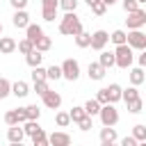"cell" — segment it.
<instances>
[{"instance_id": "obj_1", "label": "cell", "mask_w": 146, "mask_h": 146, "mask_svg": "<svg viewBox=\"0 0 146 146\" xmlns=\"http://www.w3.org/2000/svg\"><path fill=\"white\" fill-rule=\"evenodd\" d=\"M78 32H82L80 18L75 16V11H66L64 18L59 21V34H64V36H75Z\"/></svg>"}, {"instance_id": "obj_2", "label": "cell", "mask_w": 146, "mask_h": 146, "mask_svg": "<svg viewBox=\"0 0 146 146\" xmlns=\"http://www.w3.org/2000/svg\"><path fill=\"white\" fill-rule=\"evenodd\" d=\"M132 59H135V52H132V48H130L128 43L116 46V50H114V66H119V68H130V66H132Z\"/></svg>"}, {"instance_id": "obj_3", "label": "cell", "mask_w": 146, "mask_h": 146, "mask_svg": "<svg viewBox=\"0 0 146 146\" xmlns=\"http://www.w3.org/2000/svg\"><path fill=\"white\" fill-rule=\"evenodd\" d=\"M100 121H103V125H116L119 123V112H116V107H114V103H105V105H100Z\"/></svg>"}, {"instance_id": "obj_4", "label": "cell", "mask_w": 146, "mask_h": 146, "mask_svg": "<svg viewBox=\"0 0 146 146\" xmlns=\"http://www.w3.org/2000/svg\"><path fill=\"white\" fill-rule=\"evenodd\" d=\"M125 43L132 48V50H144L146 48V34L137 27V30H130L125 34Z\"/></svg>"}, {"instance_id": "obj_5", "label": "cell", "mask_w": 146, "mask_h": 146, "mask_svg": "<svg viewBox=\"0 0 146 146\" xmlns=\"http://www.w3.org/2000/svg\"><path fill=\"white\" fill-rule=\"evenodd\" d=\"M78 75H80V64L75 59H64V64H62V78H66L68 82H75Z\"/></svg>"}, {"instance_id": "obj_6", "label": "cell", "mask_w": 146, "mask_h": 146, "mask_svg": "<svg viewBox=\"0 0 146 146\" xmlns=\"http://www.w3.org/2000/svg\"><path fill=\"white\" fill-rule=\"evenodd\" d=\"M146 23V11L139 7V9H135V11H128V18H125V25H128V30H137V27H141Z\"/></svg>"}, {"instance_id": "obj_7", "label": "cell", "mask_w": 146, "mask_h": 146, "mask_svg": "<svg viewBox=\"0 0 146 146\" xmlns=\"http://www.w3.org/2000/svg\"><path fill=\"white\" fill-rule=\"evenodd\" d=\"M107 41H110V34H107L105 30H96V32L91 34V39H89V46H91L94 50H103V48L107 46Z\"/></svg>"}, {"instance_id": "obj_8", "label": "cell", "mask_w": 146, "mask_h": 146, "mask_svg": "<svg viewBox=\"0 0 146 146\" xmlns=\"http://www.w3.org/2000/svg\"><path fill=\"white\" fill-rule=\"evenodd\" d=\"M41 98H43V105H46L48 110H57V107L62 105V96H59L57 91H52V89H48Z\"/></svg>"}, {"instance_id": "obj_9", "label": "cell", "mask_w": 146, "mask_h": 146, "mask_svg": "<svg viewBox=\"0 0 146 146\" xmlns=\"http://www.w3.org/2000/svg\"><path fill=\"white\" fill-rule=\"evenodd\" d=\"M116 141V130H114V125H103V130H100V144L103 146H112Z\"/></svg>"}, {"instance_id": "obj_10", "label": "cell", "mask_w": 146, "mask_h": 146, "mask_svg": "<svg viewBox=\"0 0 146 146\" xmlns=\"http://www.w3.org/2000/svg\"><path fill=\"white\" fill-rule=\"evenodd\" d=\"M7 139H9L11 144H21V141L25 139V132H23L21 123H16V125H9V130H7Z\"/></svg>"}, {"instance_id": "obj_11", "label": "cell", "mask_w": 146, "mask_h": 146, "mask_svg": "<svg viewBox=\"0 0 146 146\" xmlns=\"http://www.w3.org/2000/svg\"><path fill=\"white\" fill-rule=\"evenodd\" d=\"M11 23H14V27H27V23H30V16H27V11L25 9H16L14 11V16H11Z\"/></svg>"}, {"instance_id": "obj_12", "label": "cell", "mask_w": 146, "mask_h": 146, "mask_svg": "<svg viewBox=\"0 0 146 146\" xmlns=\"http://www.w3.org/2000/svg\"><path fill=\"white\" fill-rule=\"evenodd\" d=\"M105 71H107V68H105L100 62H91V64H89V78H91V80H103V78H105Z\"/></svg>"}, {"instance_id": "obj_13", "label": "cell", "mask_w": 146, "mask_h": 146, "mask_svg": "<svg viewBox=\"0 0 146 146\" xmlns=\"http://www.w3.org/2000/svg\"><path fill=\"white\" fill-rule=\"evenodd\" d=\"M48 144H52V146H68L71 144V137L66 132H52L48 137Z\"/></svg>"}, {"instance_id": "obj_14", "label": "cell", "mask_w": 146, "mask_h": 146, "mask_svg": "<svg viewBox=\"0 0 146 146\" xmlns=\"http://www.w3.org/2000/svg\"><path fill=\"white\" fill-rule=\"evenodd\" d=\"M11 94H14L16 98H25V96L30 94V87H27V82H23V80H16V82L11 84Z\"/></svg>"}, {"instance_id": "obj_15", "label": "cell", "mask_w": 146, "mask_h": 146, "mask_svg": "<svg viewBox=\"0 0 146 146\" xmlns=\"http://www.w3.org/2000/svg\"><path fill=\"white\" fill-rule=\"evenodd\" d=\"M25 34H27V39L34 43L41 34H43V27L41 25H36V23H27V27H25Z\"/></svg>"}, {"instance_id": "obj_16", "label": "cell", "mask_w": 146, "mask_h": 146, "mask_svg": "<svg viewBox=\"0 0 146 146\" xmlns=\"http://www.w3.org/2000/svg\"><path fill=\"white\" fill-rule=\"evenodd\" d=\"M16 50V41L11 36H2L0 39V55H11Z\"/></svg>"}, {"instance_id": "obj_17", "label": "cell", "mask_w": 146, "mask_h": 146, "mask_svg": "<svg viewBox=\"0 0 146 146\" xmlns=\"http://www.w3.org/2000/svg\"><path fill=\"white\" fill-rule=\"evenodd\" d=\"M41 59H43V52H39L36 48H32V50L25 55V62H27V66H39V64H41Z\"/></svg>"}, {"instance_id": "obj_18", "label": "cell", "mask_w": 146, "mask_h": 146, "mask_svg": "<svg viewBox=\"0 0 146 146\" xmlns=\"http://www.w3.org/2000/svg\"><path fill=\"white\" fill-rule=\"evenodd\" d=\"M36 130H41L39 119H25V121H23V132H25V135H30V137H32Z\"/></svg>"}, {"instance_id": "obj_19", "label": "cell", "mask_w": 146, "mask_h": 146, "mask_svg": "<svg viewBox=\"0 0 146 146\" xmlns=\"http://www.w3.org/2000/svg\"><path fill=\"white\" fill-rule=\"evenodd\" d=\"M50 46H52V41H50V36H46V34H41V36L34 41V48H36L39 52H46V50H50Z\"/></svg>"}, {"instance_id": "obj_20", "label": "cell", "mask_w": 146, "mask_h": 146, "mask_svg": "<svg viewBox=\"0 0 146 146\" xmlns=\"http://www.w3.org/2000/svg\"><path fill=\"white\" fill-rule=\"evenodd\" d=\"M105 91H107V100L110 103L121 100V87L119 84H110V87H105Z\"/></svg>"}, {"instance_id": "obj_21", "label": "cell", "mask_w": 146, "mask_h": 146, "mask_svg": "<svg viewBox=\"0 0 146 146\" xmlns=\"http://www.w3.org/2000/svg\"><path fill=\"white\" fill-rule=\"evenodd\" d=\"M82 107H84V112H87L89 116H96V114L100 112V103H98L96 98H89V100H87V103H84Z\"/></svg>"}, {"instance_id": "obj_22", "label": "cell", "mask_w": 146, "mask_h": 146, "mask_svg": "<svg viewBox=\"0 0 146 146\" xmlns=\"http://www.w3.org/2000/svg\"><path fill=\"white\" fill-rule=\"evenodd\" d=\"M141 82H144V68H141V66H137V68H132V71H130V84L139 87Z\"/></svg>"}, {"instance_id": "obj_23", "label": "cell", "mask_w": 146, "mask_h": 146, "mask_svg": "<svg viewBox=\"0 0 146 146\" xmlns=\"http://www.w3.org/2000/svg\"><path fill=\"white\" fill-rule=\"evenodd\" d=\"M59 78H62V66L52 64L46 68V80H59Z\"/></svg>"}, {"instance_id": "obj_24", "label": "cell", "mask_w": 146, "mask_h": 146, "mask_svg": "<svg viewBox=\"0 0 146 146\" xmlns=\"http://www.w3.org/2000/svg\"><path fill=\"white\" fill-rule=\"evenodd\" d=\"M89 39H91V34L78 32V34H75V46H78V48H89Z\"/></svg>"}, {"instance_id": "obj_25", "label": "cell", "mask_w": 146, "mask_h": 146, "mask_svg": "<svg viewBox=\"0 0 146 146\" xmlns=\"http://www.w3.org/2000/svg\"><path fill=\"white\" fill-rule=\"evenodd\" d=\"M32 48H34V43H32V41H30L27 36H25V39H21V41L16 43V50H18V52H23V55H27V52H30Z\"/></svg>"}, {"instance_id": "obj_26", "label": "cell", "mask_w": 146, "mask_h": 146, "mask_svg": "<svg viewBox=\"0 0 146 146\" xmlns=\"http://www.w3.org/2000/svg\"><path fill=\"white\" fill-rule=\"evenodd\" d=\"M139 96V91H137V87L132 84V87H128V89H121V100H132V98H137Z\"/></svg>"}, {"instance_id": "obj_27", "label": "cell", "mask_w": 146, "mask_h": 146, "mask_svg": "<svg viewBox=\"0 0 146 146\" xmlns=\"http://www.w3.org/2000/svg\"><path fill=\"white\" fill-rule=\"evenodd\" d=\"M84 114H87V112H84V107H80V105H78V107H71V112H68V119H71V123H78V121H80Z\"/></svg>"}, {"instance_id": "obj_28", "label": "cell", "mask_w": 146, "mask_h": 146, "mask_svg": "<svg viewBox=\"0 0 146 146\" xmlns=\"http://www.w3.org/2000/svg\"><path fill=\"white\" fill-rule=\"evenodd\" d=\"M110 41H112L114 46H121V43H125V32H123V30H114V32L110 34Z\"/></svg>"}, {"instance_id": "obj_29", "label": "cell", "mask_w": 146, "mask_h": 146, "mask_svg": "<svg viewBox=\"0 0 146 146\" xmlns=\"http://www.w3.org/2000/svg\"><path fill=\"white\" fill-rule=\"evenodd\" d=\"M128 110L132 112V114H137V112H141L144 110V100L137 96V98H132V100H128Z\"/></svg>"}, {"instance_id": "obj_30", "label": "cell", "mask_w": 146, "mask_h": 146, "mask_svg": "<svg viewBox=\"0 0 146 146\" xmlns=\"http://www.w3.org/2000/svg\"><path fill=\"white\" fill-rule=\"evenodd\" d=\"M32 144H34V146H46V144H48L46 132H43V130H36V132L32 135Z\"/></svg>"}, {"instance_id": "obj_31", "label": "cell", "mask_w": 146, "mask_h": 146, "mask_svg": "<svg viewBox=\"0 0 146 146\" xmlns=\"http://www.w3.org/2000/svg\"><path fill=\"white\" fill-rule=\"evenodd\" d=\"M9 94H11V82H9L7 78H0V100L7 98Z\"/></svg>"}, {"instance_id": "obj_32", "label": "cell", "mask_w": 146, "mask_h": 146, "mask_svg": "<svg viewBox=\"0 0 146 146\" xmlns=\"http://www.w3.org/2000/svg\"><path fill=\"white\" fill-rule=\"evenodd\" d=\"M41 16H43V21L52 23V21L57 18V9H52V7H41Z\"/></svg>"}, {"instance_id": "obj_33", "label": "cell", "mask_w": 146, "mask_h": 146, "mask_svg": "<svg viewBox=\"0 0 146 146\" xmlns=\"http://www.w3.org/2000/svg\"><path fill=\"white\" fill-rule=\"evenodd\" d=\"M105 68H112L114 66V52H100V59H98Z\"/></svg>"}, {"instance_id": "obj_34", "label": "cell", "mask_w": 146, "mask_h": 146, "mask_svg": "<svg viewBox=\"0 0 146 146\" xmlns=\"http://www.w3.org/2000/svg\"><path fill=\"white\" fill-rule=\"evenodd\" d=\"M55 123H57L59 128H66V125L71 123V119H68V112H57V114H55Z\"/></svg>"}, {"instance_id": "obj_35", "label": "cell", "mask_w": 146, "mask_h": 146, "mask_svg": "<svg viewBox=\"0 0 146 146\" xmlns=\"http://www.w3.org/2000/svg\"><path fill=\"white\" fill-rule=\"evenodd\" d=\"M91 119H94V116H89V114H84V116H82V119L78 121V128H80L82 132H87V130H91V128H94V123H91Z\"/></svg>"}, {"instance_id": "obj_36", "label": "cell", "mask_w": 146, "mask_h": 146, "mask_svg": "<svg viewBox=\"0 0 146 146\" xmlns=\"http://www.w3.org/2000/svg\"><path fill=\"white\" fill-rule=\"evenodd\" d=\"M132 135H135V139H137V141H146V125L137 123V125L132 128Z\"/></svg>"}, {"instance_id": "obj_37", "label": "cell", "mask_w": 146, "mask_h": 146, "mask_svg": "<svg viewBox=\"0 0 146 146\" xmlns=\"http://www.w3.org/2000/svg\"><path fill=\"white\" fill-rule=\"evenodd\" d=\"M89 7H91V11H94L96 16H103V14L107 11V5H105L103 0H96V2H91Z\"/></svg>"}, {"instance_id": "obj_38", "label": "cell", "mask_w": 146, "mask_h": 146, "mask_svg": "<svg viewBox=\"0 0 146 146\" xmlns=\"http://www.w3.org/2000/svg\"><path fill=\"white\" fill-rule=\"evenodd\" d=\"M48 89H50V87H48V80H34V91H36L39 96H43Z\"/></svg>"}, {"instance_id": "obj_39", "label": "cell", "mask_w": 146, "mask_h": 146, "mask_svg": "<svg viewBox=\"0 0 146 146\" xmlns=\"http://www.w3.org/2000/svg\"><path fill=\"white\" fill-rule=\"evenodd\" d=\"M32 80H46V68L39 64V66H32Z\"/></svg>"}, {"instance_id": "obj_40", "label": "cell", "mask_w": 146, "mask_h": 146, "mask_svg": "<svg viewBox=\"0 0 146 146\" xmlns=\"http://www.w3.org/2000/svg\"><path fill=\"white\" fill-rule=\"evenodd\" d=\"M57 7H62L64 11H75L78 0H59V5H57Z\"/></svg>"}, {"instance_id": "obj_41", "label": "cell", "mask_w": 146, "mask_h": 146, "mask_svg": "<svg viewBox=\"0 0 146 146\" xmlns=\"http://www.w3.org/2000/svg\"><path fill=\"white\" fill-rule=\"evenodd\" d=\"M25 112H27V119H39V116H41V110H39L36 105H27Z\"/></svg>"}, {"instance_id": "obj_42", "label": "cell", "mask_w": 146, "mask_h": 146, "mask_svg": "<svg viewBox=\"0 0 146 146\" xmlns=\"http://www.w3.org/2000/svg\"><path fill=\"white\" fill-rule=\"evenodd\" d=\"M123 9H125V14L128 11H135V9H139V2L137 0H123Z\"/></svg>"}, {"instance_id": "obj_43", "label": "cell", "mask_w": 146, "mask_h": 146, "mask_svg": "<svg viewBox=\"0 0 146 146\" xmlns=\"http://www.w3.org/2000/svg\"><path fill=\"white\" fill-rule=\"evenodd\" d=\"M5 123H7V125H16V123H18V121H16V112H14V110H9V112L5 114Z\"/></svg>"}, {"instance_id": "obj_44", "label": "cell", "mask_w": 146, "mask_h": 146, "mask_svg": "<svg viewBox=\"0 0 146 146\" xmlns=\"http://www.w3.org/2000/svg\"><path fill=\"white\" fill-rule=\"evenodd\" d=\"M14 112H16V121H18V123H23V121L27 119V112H25V107H18V110H14Z\"/></svg>"}, {"instance_id": "obj_45", "label": "cell", "mask_w": 146, "mask_h": 146, "mask_svg": "<svg viewBox=\"0 0 146 146\" xmlns=\"http://www.w3.org/2000/svg\"><path fill=\"white\" fill-rule=\"evenodd\" d=\"M96 100H98L100 105H105V103H110V100H107V91H105V89H100V91L96 94Z\"/></svg>"}, {"instance_id": "obj_46", "label": "cell", "mask_w": 146, "mask_h": 146, "mask_svg": "<svg viewBox=\"0 0 146 146\" xmlns=\"http://www.w3.org/2000/svg\"><path fill=\"white\" fill-rule=\"evenodd\" d=\"M9 2L14 9H25V5H27V0H9Z\"/></svg>"}, {"instance_id": "obj_47", "label": "cell", "mask_w": 146, "mask_h": 146, "mask_svg": "<svg viewBox=\"0 0 146 146\" xmlns=\"http://www.w3.org/2000/svg\"><path fill=\"white\" fill-rule=\"evenodd\" d=\"M57 5H59V0H41V7H52V9H57Z\"/></svg>"}, {"instance_id": "obj_48", "label": "cell", "mask_w": 146, "mask_h": 146, "mask_svg": "<svg viewBox=\"0 0 146 146\" xmlns=\"http://www.w3.org/2000/svg\"><path fill=\"white\" fill-rule=\"evenodd\" d=\"M121 144H123V146H137V139H135V137H125Z\"/></svg>"}, {"instance_id": "obj_49", "label": "cell", "mask_w": 146, "mask_h": 146, "mask_svg": "<svg viewBox=\"0 0 146 146\" xmlns=\"http://www.w3.org/2000/svg\"><path fill=\"white\" fill-rule=\"evenodd\" d=\"M137 62H139V66H146V55H139Z\"/></svg>"}, {"instance_id": "obj_50", "label": "cell", "mask_w": 146, "mask_h": 146, "mask_svg": "<svg viewBox=\"0 0 146 146\" xmlns=\"http://www.w3.org/2000/svg\"><path fill=\"white\" fill-rule=\"evenodd\" d=\"M103 2H105V5H107V7H112V5H114V2H116V0H103Z\"/></svg>"}, {"instance_id": "obj_51", "label": "cell", "mask_w": 146, "mask_h": 146, "mask_svg": "<svg viewBox=\"0 0 146 146\" xmlns=\"http://www.w3.org/2000/svg\"><path fill=\"white\" fill-rule=\"evenodd\" d=\"M84 2H87V5H91V2H96V0H84Z\"/></svg>"}, {"instance_id": "obj_52", "label": "cell", "mask_w": 146, "mask_h": 146, "mask_svg": "<svg viewBox=\"0 0 146 146\" xmlns=\"http://www.w3.org/2000/svg\"><path fill=\"white\" fill-rule=\"evenodd\" d=\"M137 2H139V5H144V2H146V0H137Z\"/></svg>"}, {"instance_id": "obj_53", "label": "cell", "mask_w": 146, "mask_h": 146, "mask_svg": "<svg viewBox=\"0 0 146 146\" xmlns=\"http://www.w3.org/2000/svg\"><path fill=\"white\" fill-rule=\"evenodd\" d=\"M0 34H2V23H0Z\"/></svg>"}]
</instances>
